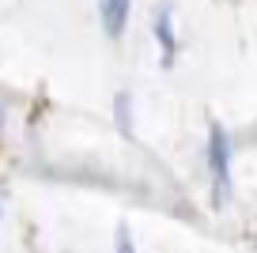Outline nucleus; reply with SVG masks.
Wrapping results in <instances>:
<instances>
[{
    "label": "nucleus",
    "instance_id": "f257e3e1",
    "mask_svg": "<svg viewBox=\"0 0 257 253\" xmlns=\"http://www.w3.org/2000/svg\"><path fill=\"white\" fill-rule=\"evenodd\" d=\"M208 170H212L216 200H227L231 197V140H227L223 125L208 129Z\"/></svg>",
    "mask_w": 257,
    "mask_h": 253
},
{
    "label": "nucleus",
    "instance_id": "20e7f679",
    "mask_svg": "<svg viewBox=\"0 0 257 253\" xmlns=\"http://www.w3.org/2000/svg\"><path fill=\"white\" fill-rule=\"evenodd\" d=\"M113 110H117V121H121V129H125V133H128V125H133V121H128V95H117V102H113Z\"/></svg>",
    "mask_w": 257,
    "mask_h": 253
},
{
    "label": "nucleus",
    "instance_id": "f03ea898",
    "mask_svg": "<svg viewBox=\"0 0 257 253\" xmlns=\"http://www.w3.org/2000/svg\"><path fill=\"white\" fill-rule=\"evenodd\" d=\"M155 42H159V57L163 64H174L178 57V34H174V8L170 4H163L159 12H155Z\"/></svg>",
    "mask_w": 257,
    "mask_h": 253
},
{
    "label": "nucleus",
    "instance_id": "39448f33",
    "mask_svg": "<svg viewBox=\"0 0 257 253\" xmlns=\"http://www.w3.org/2000/svg\"><path fill=\"white\" fill-rule=\"evenodd\" d=\"M117 253H137V245H133V238H128L125 227H117Z\"/></svg>",
    "mask_w": 257,
    "mask_h": 253
},
{
    "label": "nucleus",
    "instance_id": "7ed1b4c3",
    "mask_svg": "<svg viewBox=\"0 0 257 253\" xmlns=\"http://www.w3.org/2000/svg\"><path fill=\"white\" fill-rule=\"evenodd\" d=\"M128 8H133V0H98V19H102V31L110 34V38H121V34H125Z\"/></svg>",
    "mask_w": 257,
    "mask_h": 253
}]
</instances>
